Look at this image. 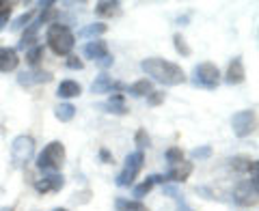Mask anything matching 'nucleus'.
Segmentation results:
<instances>
[{
	"label": "nucleus",
	"mask_w": 259,
	"mask_h": 211,
	"mask_svg": "<svg viewBox=\"0 0 259 211\" xmlns=\"http://www.w3.org/2000/svg\"><path fill=\"white\" fill-rule=\"evenodd\" d=\"M141 69H143L145 76H149L147 80L158 82L162 86H180L188 80L186 71L182 69V65H177L173 61H166V59H158V56L145 59L141 63Z\"/></svg>",
	"instance_id": "f257e3e1"
},
{
	"label": "nucleus",
	"mask_w": 259,
	"mask_h": 211,
	"mask_svg": "<svg viewBox=\"0 0 259 211\" xmlns=\"http://www.w3.org/2000/svg\"><path fill=\"white\" fill-rule=\"evenodd\" d=\"M46 45L56 56H69L76 47V32L71 30L67 24L54 22L46 30Z\"/></svg>",
	"instance_id": "f03ea898"
},
{
	"label": "nucleus",
	"mask_w": 259,
	"mask_h": 211,
	"mask_svg": "<svg viewBox=\"0 0 259 211\" xmlns=\"http://www.w3.org/2000/svg\"><path fill=\"white\" fill-rule=\"evenodd\" d=\"M65 160H67L65 144L61 140H52V142H48L46 147L37 153L35 166L41 170L44 175H48V173H61V168L65 166Z\"/></svg>",
	"instance_id": "7ed1b4c3"
},
{
	"label": "nucleus",
	"mask_w": 259,
	"mask_h": 211,
	"mask_svg": "<svg viewBox=\"0 0 259 211\" xmlns=\"http://www.w3.org/2000/svg\"><path fill=\"white\" fill-rule=\"evenodd\" d=\"M190 82L197 86V88H205V91H216L218 84H221V69H218L214 63L203 61V63L194 65Z\"/></svg>",
	"instance_id": "20e7f679"
},
{
	"label": "nucleus",
	"mask_w": 259,
	"mask_h": 211,
	"mask_svg": "<svg viewBox=\"0 0 259 211\" xmlns=\"http://www.w3.org/2000/svg\"><path fill=\"white\" fill-rule=\"evenodd\" d=\"M143 166H145V153L143 151H132L125 157L123 170L117 175L115 183L119 185V188H132V185H136V179H139Z\"/></svg>",
	"instance_id": "39448f33"
},
{
	"label": "nucleus",
	"mask_w": 259,
	"mask_h": 211,
	"mask_svg": "<svg viewBox=\"0 0 259 211\" xmlns=\"http://www.w3.org/2000/svg\"><path fill=\"white\" fill-rule=\"evenodd\" d=\"M35 155V140L32 136H26V134H20L13 138L11 142V162L15 168H24L32 160Z\"/></svg>",
	"instance_id": "423d86ee"
},
{
	"label": "nucleus",
	"mask_w": 259,
	"mask_h": 211,
	"mask_svg": "<svg viewBox=\"0 0 259 211\" xmlns=\"http://www.w3.org/2000/svg\"><path fill=\"white\" fill-rule=\"evenodd\" d=\"M231 129L233 134H236L238 138H248L250 134H255L257 129V115L255 110H240L236 112V115L231 117Z\"/></svg>",
	"instance_id": "0eeeda50"
},
{
	"label": "nucleus",
	"mask_w": 259,
	"mask_h": 211,
	"mask_svg": "<svg viewBox=\"0 0 259 211\" xmlns=\"http://www.w3.org/2000/svg\"><path fill=\"white\" fill-rule=\"evenodd\" d=\"M257 175H250V179H244L236 185L233 190V202L240 207H250L257 202Z\"/></svg>",
	"instance_id": "6e6552de"
},
{
	"label": "nucleus",
	"mask_w": 259,
	"mask_h": 211,
	"mask_svg": "<svg viewBox=\"0 0 259 211\" xmlns=\"http://www.w3.org/2000/svg\"><path fill=\"white\" fill-rule=\"evenodd\" d=\"M91 93L93 95H104V93H125V84L119 82V80H112L106 71H102L100 76L93 80L91 84Z\"/></svg>",
	"instance_id": "1a4fd4ad"
},
{
	"label": "nucleus",
	"mask_w": 259,
	"mask_h": 211,
	"mask_svg": "<svg viewBox=\"0 0 259 211\" xmlns=\"http://www.w3.org/2000/svg\"><path fill=\"white\" fill-rule=\"evenodd\" d=\"M65 188V177L63 173H48L41 179L35 181V192L39 194H50V192H61Z\"/></svg>",
	"instance_id": "9d476101"
},
{
	"label": "nucleus",
	"mask_w": 259,
	"mask_h": 211,
	"mask_svg": "<svg viewBox=\"0 0 259 211\" xmlns=\"http://www.w3.org/2000/svg\"><path fill=\"white\" fill-rule=\"evenodd\" d=\"M52 82V74L50 71H41V69H30V71H22L18 74V84L24 88L37 86V84H48Z\"/></svg>",
	"instance_id": "9b49d317"
},
{
	"label": "nucleus",
	"mask_w": 259,
	"mask_h": 211,
	"mask_svg": "<svg viewBox=\"0 0 259 211\" xmlns=\"http://www.w3.org/2000/svg\"><path fill=\"white\" fill-rule=\"evenodd\" d=\"M192 170H194V164L192 162H180V164H175V166H171L168 168V173L164 175V181L166 183H184V181H188L190 179V175H192Z\"/></svg>",
	"instance_id": "f8f14e48"
},
{
	"label": "nucleus",
	"mask_w": 259,
	"mask_h": 211,
	"mask_svg": "<svg viewBox=\"0 0 259 211\" xmlns=\"http://www.w3.org/2000/svg\"><path fill=\"white\" fill-rule=\"evenodd\" d=\"M20 67V54L15 47L3 45L0 47V74H11Z\"/></svg>",
	"instance_id": "ddd939ff"
},
{
	"label": "nucleus",
	"mask_w": 259,
	"mask_h": 211,
	"mask_svg": "<svg viewBox=\"0 0 259 211\" xmlns=\"http://www.w3.org/2000/svg\"><path fill=\"white\" fill-rule=\"evenodd\" d=\"M100 108L108 115H115V117H125L127 115V106H125V95L123 93H112L110 97L104 103H100Z\"/></svg>",
	"instance_id": "4468645a"
},
{
	"label": "nucleus",
	"mask_w": 259,
	"mask_h": 211,
	"mask_svg": "<svg viewBox=\"0 0 259 211\" xmlns=\"http://www.w3.org/2000/svg\"><path fill=\"white\" fill-rule=\"evenodd\" d=\"M246 80V69H244V63H242L240 56H236L231 63H229V67H227L225 71V82L229 84V86H236V84H242Z\"/></svg>",
	"instance_id": "2eb2a0df"
},
{
	"label": "nucleus",
	"mask_w": 259,
	"mask_h": 211,
	"mask_svg": "<svg viewBox=\"0 0 259 211\" xmlns=\"http://www.w3.org/2000/svg\"><path fill=\"white\" fill-rule=\"evenodd\" d=\"M231 170L236 173H242V175H257V160L250 157V155H233L227 160Z\"/></svg>",
	"instance_id": "dca6fc26"
},
{
	"label": "nucleus",
	"mask_w": 259,
	"mask_h": 211,
	"mask_svg": "<svg viewBox=\"0 0 259 211\" xmlns=\"http://www.w3.org/2000/svg\"><path fill=\"white\" fill-rule=\"evenodd\" d=\"M82 54L84 59L97 63L100 59H104V56H108V43L104 41V39H93V41H89L84 47H82Z\"/></svg>",
	"instance_id": "f3484780"
},
{
	"label": "nucleus",
	"mask_w": 259,
	"mask_h": 211,
	"mask_svg": "<svg viewBox=\"0 0 259 211\" xmlns=\"http://www.w3.org/2000/svg\"><path fill=\"white\" fill-rule=\"evenodd\" d=\"M56 95H59V99H74V97L82 95V86L76 80H61L56 86Z\"/></svg>",
	"instance_id": "a211bd4d"
},
{
	"label": "nucleus",
	"mask_w": 259,
	"mask_h": 211,
	"mask_svg": "<svg viewBox=\"0 0 259 211\" xmlns=\"http://www.w3.org/2000/svg\"><path fill=\"white\" fill-rule=\"evenodd\" d=\"M151 91H153V82H151V80H147V78H141V80H136V82H132L130 86H125V93L130 97H134V99L147 97Z\"/></svg>",
	"instance_id": "6ab92c4d"
},
{
	"label": "nucleus",
	"mask_w": 259,
	"mask_h": 211,
	"mask_svg": "<svg viewBox=\"0 0 259 211\" xmlns=\"http://www.w3.org/2000/svg\"><path fill=\"white\" fill-rule=\"evenodd\" d=\"M119 13H121L119 0H100V3H95L97 18H112V15H119Z\"/></svg>",
	"instance_id": "aec40b11"
},
{
	"label": "nucleus",
	"mask_w": 259,
	"mask_h": 211,
	"mask_svg": "<svg viewBox=\"0 0 259 211\" xmlns=\"http://www.w3.org/2000/svg\"><path fill=\"white\" fill-rule=\"evenodd\" d=\"M106 30H108V26H106L104 22H93V24H87L84 28H80L76 37H80V39H89V41H93V39H100Z\"/></svg>",
	"instance_id": "412c9836"
},
{
	"label": "nucleus",
	"mask_w": 259,
	"mask_h": 211,
	"mask_svg": "<svg viewBox=\"0 0 259 211\" xmlns=\"http://www.w3.org/2000/svg\"><path fill=\"white\" fill-rule=\"evenodd\" d=\"M115 211H149V207L145 205L143 200L117 196V198H115Z\"/></svg>",
	"instance_id": "4be33fe9"
},
{
	"label": "nucleus",
	"mask_w": 259,
	"mask_h": 211,
	"mask_svg": "<svg viewBox=\"0 0 259 211\" xmlns=\"http://www.w3.org/2000/svg\"><path fill=\"white\" fill-rule=\"evenodd\" d=\"M54 117H56V121H61V123H69V121H74V117H76V106L69 101H61L54 108Z\"/></svg>",
	"instance_id": "5701e85b"
},
{
	"label": "nucleus",
	"mask_w": 259,
	"mask_h": 211,
	"mask_svg": "<svg viewBox=\"0 0 259 211\" xmlns=\"http://www.w3.org/2000/svg\"><path fill=\"white\" fill-rule=\"evenodd\" d=\"M44 54H46V45L44 43H37L35 47H30V50H26V65L30 69H37V65L41 63V59H44Z\"/></svg>",
	"instance_id": "b1692460"
},
{
	"label": "nucleus",
	"mask_w": 259,
	"mask_h": 211,
	"mask_svg": "<svg viewBox=\"0 0 259 211\" xmlns=\"http://www.w3.org/2000/svg\"><path fill=\"white\" fill-rule=\"evenodd\" d=\"M153 185H156V177H153V175H149L143 183L132 185V194H134V198H136V200H143V198L147 196V194L153 190Z\"/></svg>",
	"instance_id": "393cba45"
},
{
	"label": "nucleus",
	"mask_w": 259,
	"mask_h": 211,
	"mask_svg": "<svg viewBox=\"0 0 259 211\" xmlns=\"http://www.w3.org/2000/svg\"><path fill=\"white\" fill-rule=\"evenodd\" d=\"M35 13H37V9H30V11H24L22 15H18L13 22H11V26H9V30H13V32H18V30H24L28 26V24L32 22V18H35Z\"/></svg>",
	"instance_id": "a878e982"
},
{
	"label": "nucleus",
	"mask_w": 259,
	"mask_h": 211,
	"mask_svg": "<svg viewBox=\"0 0 259 211\" xmlns=\"http://www.w3.org/2000/svg\"><path fill=\"white\" fill-rule=\"evenodd\" d=\"M173 45H175V52L184 56V59H188V56L192 54V47L188 45V41H186V37L182 35V32H175L173 35Z\"/></svg>",
	"instance_id": "bb28decb"
},
{
	"label": "nucleus",
	"mask_w": 259,
	"mask_h": 211,
	"mask_svg": "<svg viewBox=\"0 0 259 211\" xmlns=\"http://www.w3.org/2000/svg\"><path fill=\"white\" fill-rule=\"evenodd\" d=\"M134 144L139 147L136 151H145V149L151 147V138H149V134H147V129H145V127L136 129V134H134Z\"/></svg>",
	"instance_id": "cd10ccee"
},
{
	"label": "nucleus",
	"mask_w": 259,
	"mask_h": 211,
	"mask_svg": "<svg viewBox=\"0 0 259 211\" xmlns=\"http://www.w3.org/2000/svg\"><path fill=\"white\" fill-rule=\"evenodd\" d=\"M164 160H166L168 166L180 164V162H184V151H182L180 147H168V149L164 151Z\"/></svg>",
	"instance_id": "c85d7f7f"
},
{
	"label": "nucleus",
	"mask_w": 259,
	"mask_h": 211,
	"mask_svg": "<svg viewBox=\"0 0 259 211\" xmlns=\"http://www.w3.org/2000/svg\"><path fill=\"white\" fill-rule=\"evenodd\" d=\"M212 147L209 144H203V147H194L192 151H190V157L192 160H209L212 157Z\"/></svg>",
	"instance_id": "c756f323"
},
{
	"label": "nucleus",
	"mask_w": 259,
	"mask_h": 211,
	"mask_svg": "<svg viewBox=\"0 0 259 211\" xmlns=\"http://www.w3.org/2000/svg\"><path fill=\"white\" fill-rule=\"evenodd\" d=\"M145 99H147V106H151V108H156V106L164 103L166 93H164V91H156V88H153V91H151L147 97H145Z\"/></svg>",
	"instance_id": "7c9ffc66"
},
{
	"label": "nucleus",
	"mask_w": 259,
	"mask_h": 211,
	"mask_svg": "<svg viewBox=\"0 0 259 211\" xmlns=\"http://www.w3.org/2000/svg\"><path fill=\"white\" fill-rule=\"evenodd\" d=\"M65 65H67L69 69H74V71H82L84 69V63L78 59V56H74V54H69L67 59H65Z\"/></svg>",
	"instance_id": "2f4dec72"
},
{
	"label": "nucleus",
	"mask_w": 259,
	"mask_h": 211,
	"mask_svg": "<svg viewBox=\"0 0 259 211\" xmlns=\"http://www.w3.org/2000/svg\"><path fill=\"white\" fill-rule=\"evenodd\" d=\"M97 160H100L102 164H115V157H112V153L106 147H102L100 151H97Z\"/></svg>",
	"instance_id": "473e14b6"
},
{
	"label": "nucleus",
	"mask_w": 259,
	"mask_h": 211,
	"mask_svg": "<svg viewBox=\"0 0 259 211\" xmlns=\"http://www.w3.org/2000/svg\"><path fill=\"white\" fill-rule=\"evenodd\" d=\"M162 192L166 194V196H171V198H175V200H180L182 198V194H180V190H177V185H171V183H164L162 185Z\"/></svg>",
	"instance_id": "72a5a7b5"
},
{
	"label": "nucleus",
	"mask_w": 259,
	"mask_h": 211,
	"mask_svg": "<svg viewBox=\"0 0 259 211\" xmlns=\"http://www.w3.org/2000/svg\"><path fill=\"white\" fill-rule=\"evenodd\" d=\"M11 13H13V7H9V9H0V30L7 28V24L11 20Z\"/></svg>",
	"instance_id": "f704fd0d"
},
{
	"label": "nucleus",
	"mask_w": 259,
	"mask_h": 211,
	"mask_svg": "<svg viewBox=\"0 0 259 211\" xmlns=\"http://www.w3.org/2000/svg\"><path fill=\"white\" fill-rule=\"evenodd\" d=\"M95 65H97V67H100L102 71H106V69H110L112 65H115V59H112V54H108V56H104V59L97 61Z\"/></svg>",
	"instance_id": "c9c22d12"
},
{
	"label": "nucleus",
	"mask_w": 259,
	"mask_h": 211,
	"mask_svg": "<svg viewBox=\"0 0 259 211\" xmlns=\"http://www.w3.org/2000/svg\"><path fill=\"white\" fill-rule=\"evenodd\" d=\"M197 194H201V196L207 198V200H214V198H216L214 190H212V188H205V185H199V188H197Z\"/></svg>",
	"instance_id": "e433bc0d"
},
{
	"label": "nucleus",
	"mask_w": 259,
	"mask_h": 211,
	"mask_svg": "<svg viewBox=\"0 0 259 211\" xmlns=\"http://www.w3.org/2000/svg\"><path fill=\"white\" fill-rule=\"evenodd\" d=\"M9 7H13V3H5V0H0V9H9Z\"/></svg>",
	"instance_id": "4c0bfd02"
},
{
	"label": "nucleus",
	"mask_w": 259,
	"mask_h": 211,
	"mask_svg": "<svg viewBox=\"0 0 259 211\" xmlns=\"http://www.w3.org/2000/svg\"><path fill=\"white\" fill-rule=\"evenodd\" d=\"M0 211H15L13 207H0Z\"/></svg>",
	"instance_id": "58836bf2"
},
{
	"label": "nucleus",
	"mask_w": 259,
	"mask_h": 211,
	"mask_svg": "<svg viewBox=\"0 0 259 211\" xmlns=\"http://www.w3.org/2000/svg\"><path fill=\"white\" fill-rule=\"evenodd\" d=\"M52 211H69V209H65V207H56V209H52Z\"/></svg>",
	"instance_id": "ea45409f"
}]
</instances>
